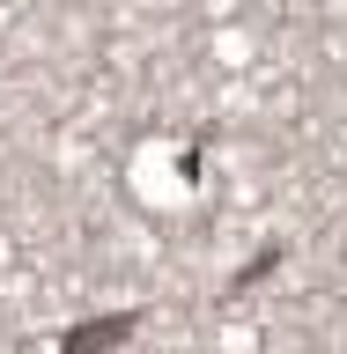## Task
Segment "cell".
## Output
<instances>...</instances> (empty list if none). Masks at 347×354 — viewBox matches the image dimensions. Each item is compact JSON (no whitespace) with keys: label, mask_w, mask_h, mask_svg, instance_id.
I'll use <instances>...</instances> for the list:
<instances>
[{"label":"cell","mask_w":347,"mask_h":354,"mask_svg":"<svg viewBox=\"0 0 347 354\" xmlns=\"http://www.w3.org/2000/svg\"><path fill=\"white\" fill-rule=\"evenodd\" d=\"M281 259H288L281 243H266L259 259H244V266H237V273H229V295H251V281H266V273H274V266H281Z\"/></svg>","instance_id":"2"},{"label":"cell","mask_w":347,"mask_h":354,"mask_svg":"<svg viewBox=\"0 0 347 354\" xmlns=\"http://www.w3.org/2000/svg\"><path fill=\"white\" fill-rule=\"evenodd\" d=\"M141 332V310H104V317H82V325L60 339V354H118Z\"/></svg>","instance_id":"1"}]
</instances>
